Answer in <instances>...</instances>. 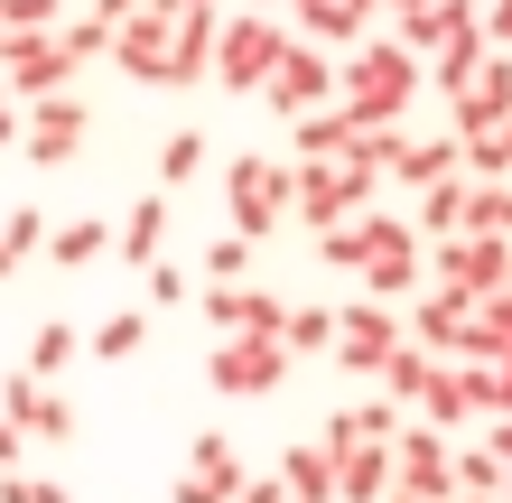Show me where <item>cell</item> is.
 Listing matches in <instances>:
<instances>
[{"label": "cell", "instance_id": "26", "mask_svg": "<svg viewBox=\"0 0 512 503\" xmlns=\"http://www.w3.org/2000/svg\"><path fill=\"white\" fill-rule=\"evenodd\" d=\"M391 494V448H345L336 457V503H382Z\"/></svg>", "mask_w": 512, "mask_h": 503}, {"label": "cell", "instance_id": "12", "mask_svg": "<svg viewBox=\"0 0 512 503\" xmlns=\"http://www.w3.org/2000/svg\"><path fill=\"white\" fill-rule=\"evenodd\" d=\"M261 103L280 112V122L326 112V103H336V56H326L317 38H289V56H280V66H270V84H261Z\"/></svg>", "mask_w": 512, "mask_h": 503}, {"label": "cell", "instance_id": "5", "mask_svg": "<svg viewBox=\"0 0 512 503\" xmlns=\"http://www.w3.org/2000/svg\"><path fill=\"white\" fill-rule=\"evenodd\" d=\"M373 205H382V177L364 159H308L298 168V224L308 233H336L354 215H373Z\"/></svg>", "mask_w": 512, "mask_h": 503}, {"label": "cell", "instance_id": "48", "mask_svg": "<svg viewBox=\"0 0 512 503\" xmlns=\"http://www.w3.org/2000/svg\"><path fill=\"white\" fill-rule=\"evenodd\" d=\"M475 438H485V448H494V457L512 466V420H485V429H475Z\"/></svg>", "mask_w": 512, "mask_h": 503}, {"label": "cell", "instance_id": "25", "mask_svg": "<svg viewBox=\"0 0 512 503\" xmlns=\"http://www.w3.org/2000/svg\"><path fill=\"white\" fill-rule=\"evenodd\" d=\"M112 243H122V224H103V215H66V224L47 233V261H56V271H84V261H103Z\"/></svg>", "mask_w": 512, "mask_h": 503}, {"label": "cell", "instance_id": "17", "mask_svg": "<svg viewBox=\"0 0 512 503\" xmlns=\"http://www.w3.org/2000/svg\"><path fill=\"white\" fill-rule=\"evenodd\" d=\"M168 47H177V19H159V10L112 28V66H122L131 84H168Z\"/></svg>", "mask_w": 512, "mask_h": 503}, {"label": "cell", "instance_id": "24", "mask_svg": "<svg viewBox=\"0 0 512 503\" xmlns=\"http://www.w3.org/2000/svg\"><path fill=\"white\" fill-rule=\"evenodd\" d=\"M373 19H382V0H326V10L298 28V38H317L326 56H345V47H364V38H373Z\"/></svg>", "mask_w": 512, "mask_h": 503}, {"label": "cell", "instance_id": "13", "mask_svg": "<svg viewBox=\"0 0 512 503\" xmlns=\"http://www.w3.org/2000/svg\"><path fill=\"white\" fill-rule=\"evenodd\" d=\"M84 140H94V103H84V94H47V103H28L19 159H28V168H75Z\"/></svg>", "mask_w": 512, "mask_h": 503}, {"label": "cell", "instance_id": "45", "mask_svg": "<svg viewBox=\"0 0 512 503\" xmlns=\"http://www.w3.org/2000/svg\"><path fill=\"white\" fill-rule=\"evenodd\" d=\"M382 10H391V38H401V28H419V19L438 10V0H382Z\"/></svg>", "mask_w": 512, "mask_h": 503}, {"label": "cell", "instance_id": "34", "mask_svg": "<svg viewBox=\"0 0 512 503\" xmlns=\"http://www.w3.org/2000/svg\"><path fill=\"white\" fill-rule=\"evenodd\" d=\"M457 150H466V177H475V187H494V177H512V122H503V131L457 140Z\"/></svg>", "mask_w": 512, "mask_h": 503}, {"label": "cell", "instance_id": "21", "mask_svg": "<svg viewBox=\"0 0 512 503\" xmlns=\"http://www.w3.org/2000/svg\"><path fill=\"white\" fill-rule=\"evenodd\" d=\"M168 215H177V205H168V187H149V196L131 205V215H122V243H112V252H122L131 271H149V261H168Z\"/></svg>", "mask_w": 512, "mask_h": 503}, {"label": "cell", "instance_id": "55", "mask_svg": "<svg viewBox=\"0 0 512 503\" xmlns=\"http://www.w3.org/2000/svg\"><path fill=\"white\" fill-rule=\"evenodd\" d=\"M503 503H512V485H503Z\"/></svg>", "mask_w": 512, "mask_h": 503}, {"label": "cell", "instance_id": "46", "mask_svg": "<svg viewBox=\"0 0 512 503\" xmlns=\"http://www.w3.org/2000/svg\"><path fill=\"white\" fill-rule=\"evenodd\" d=\"M140 10H149V0H94V19H103V28H131Z\"/></svg>", "mask_w": 512, "mask_h": 503}, {"label": "cell", "instance_id": "53", "mask_svg": "<svg viewBox=\"0 0 512 503\" xmlns=\"http://www.w3.org/2000/svg\"><path fill=\"white\" fill-rule=\"evenodd\" d=\"M0 280H19V261H10V243H0Z\"/></svg>", "mask_w": 512, "mask_h": 503}, {"label": "cell", "instance_id": "51", "mask_svg": "<svg viewBox=\"0 0 512 503\" xmlns=\"http://www.w3.org/2000/svg\"><path fill=\"white\" fill-rule=\"evenodd\" d=\"M317 10H326V0H289V28H308Z\"/></svg>", "mask_w": 512, "mask_h": 503}, {"label": "cell", "instance_id": "10", "mask_svg": "<svg viewBox=\"0 0 512 503\" xmlns=\"http://www.w3.org/2000/svg\"><path fill=\"white\" fill-rule=\"evenodd\" d=\"M391 494H419V503H457V438L410 420L391 438Z\"/></svg>", "mask_w": 512, "mask_h": 503}, {"label": "cell", "instance_id": "8", "mask_svg": "<svg viewBox=\"0 0 512 503\" xmlns=\"http://www.w3.org/2000/svg\"><path fill=\"white\" fill-rule=\"evenodd\" d=\"M429 289H447V299H494V289H512V243H494V233H457V243H429Z\"/></svg>", "mask_w": 512, "mask_h": 503}, {"label": "cell", "instance_id": "29", "mask_svg": "<svg viewBox=\"0 0 512 503\" xmlns=\"http://www.w3.org/2000/svg\"><path fill=\"white\" fill-rule=\"evenodd\" d=\"M94 364H131V354L149 345V308H112V317H94Z\"/></svg>", "mask_w": 512, "mask_h": 503}, {"label": "cell", "instance_id": "20", "mask_svg": "<svg viewBox=\"0 0 512 503\" xmlns=\"http://www.w3.org/2000/svg\"><path fill=\"white\" fill-rule=\"evenodd\" d=\"M438 177H466L457 131H429V140H410V150H401V168H391V187H401V196H429Z\"/></svg>", "mask_w": 512, "mask_h": 503}, {"label": "cell", "instance_id": "57", "mask_svg": "<svg viewBox=\"0 0 512 503\" xmlns=\"http://www.w3.org/2000/svg\"><path fill=\"white\" fill-rule=\"evenodd\" d=\"M289 503H298V494H289Z\"/></svg>", "mask_w": 512, "mask_h": 503}, {"label": "cell", "instance_id": "52", "mask_svg": "<svg viewBox=\"0 0 512 503\" xmlns=\"http://www.w3.org/2000/svg\"><path fill=\"white\" fill-rule=\"evenodd\" d=\"M243 10H261V19H280V10H289V0H243Z\"/></svg>", "mask_w": 512, "mask_h": 503}, {"label": "cell", "instance_id": "33", "mask_svg": "<svg viewBox=\"0 0 512 503\" xmlns=\"http://www.w3.org/2000/svg\"><path fill=\"white\" fill-rule=\"evenodd\" d=\"M187 177H205V131H168V140H159V187L177 196Z\"/></svg>", "mask_w": 512, "mask_h": 503}, {"label": "cell", "instance_id": "23", "mask_svg": "<svg viewBox=\"0 0 512 503\" xmlns=\"http://www.w3.org/2000/svg\"><path fill=\"white\" fill-rule=\"evenodd\" d=\"M298 503H336V457H326V438H298V448H280V466H270Z\"/></svg>", "mask_w": 512, "mask_h": 503}, {"label": "cell", "instance_id": "30", "mask_svg": "<svg viewBox=\"0 0 512 503\" xmlns=\"http://www.w3.org/2000/svg\"><path fill=\"white\" fill-rule=\"evenodd\" d=\"M466 364H512V289L475 299V354Z\"/></svg>", "mask_w": 512, "mask_h": 503}, {"label": "cell", "instance_id": "47", "mask_svg": "<svg viewBox=\"0 0 512 503\" xmlns=\"http://www.w3.org/2000/svg\"><path fill=\"white\" fill-rule=\"evenodd\" d=\"M19 448H28V429H19V420H0V476L19 466Z\"/></svg>", "mask_w": 512, "mask_h": 503}, {"label": "cell", "instance_id": "6", "mask_svg": "<svg viewBox=\"0 0 512 503\" xmlns=\"http://www.w3.org/2000/svg\"><path fill=\"white\" fill-rule=\"evenodd\" d=\"M298 28L289 19H261V10H224V38H215V84L224 94H261L270 66L289 56Z\"/></svg>", "mask_w": 512, "mask_h": 503}, {"label": "cell", "instance_id": "2", "mask_svg": "<svg viewBox=\"0 0 512 503\" xmlns=\"http://www.w3.org/2000/svg\"><path fill=\"white\" fill-rule=\"evenodd\" d=\"M354 233H364V271H354V289H364V299L410 308L419 289H429V243L410 233V215L373 205V215H354Z\"/></svg>", "mask_w": 512, "mask_h": 503}, {"label": "cell", "instance_id": "18", "mask_svg": "<svg viewBox=\"0 0 512 503\" xmlns=\"http://www.w3.org/2000/svg\"><path fill=\"white\" fill-rule=\"evenodd\" d=\"M289 159L308 168V159H364V122H354L345 103H326L308 112V122H289Z\"/></svg>", "mask_w": 512, "mask_h": 503}, {"label": "cell", "instance_id": "14", "mask_svg": "<svg viewBox=\"0 0 512 503\" xmlns=\"http://www.w3.org/2000/svg\"><path fill=\"white\" fill-rule=\"evenodd\" d=\"M0 420H19L28 438H47V448H66V438L84 429V420H75V401L56 392V382H38V373H19V364L0 373Z\"/></svg>", "mask_w": 512, "mask_h": 503}, {"label": "cell", "instance_id": "15", "mask_svg": "<svg viewBox=\"0 0 512 503\" xmlns=\"http://www.w3.org/2000/svg\"><path fill=\"white\" fill-rule=\"evenodd\" d=\"M410 345H429L438 364H466V354H475V308L447 299V289H419V299H410Z\"/></svg>", "mask_w": 512, "mask_h": 503}, {"label": "cell", "instance_id": "44", "mask_svg": "<svg viewBox=\"0 0 512 503\" xmlns=\"http://www.w3.org/2000/svg\"><path fill=\"white\" fill-rule=\"evenodd\" d=\"M19 140H28V103L0 84V150H19Z\"/></svg>", "mask_w": 512, "mask_h": 503}, {"label": "cell", "instance_id": "42", "mask_svg": "<svg viewBox=\"0 0 512 503\" xmlns=\"http://www.w3.org/2000/svg\"><path fill=\"white\" fill-rule=\"evenodd\" d=\"M485 56H494V47H485ZM485 56H429V84H438L447 103H457L466 84H475V66H485Z\"/></svg>", "mask_w": 512, "mask_h": 503}, {"label": "cell", "instance_id": "22", "mask_svg": "<svg viewBox=\"0 0 512 503\" xmlns=\"http://www.w3.org/2000/svg\"><path fill=\"white\" fill-rule=\"evenodd\" d=\"M466 196H475V177H438L429 196H410V233L419 243H457L466 233Z\"/></svg>", "mask_w": 512, "mask_h": 503}, {"label": "cell", "instance_id": "41", "mask_svg": "<svg viewBox=\"0 0 512 503\" xmlns=\"http://www.w3.org/2000/svg\"><path fill=\"white\" fill-rule=\"evenodd\" d=\"M0 28H66V0H0Z\"/></svg>", "mask_w": 512, "mask_h": 503}, {"label": "cell", "instance_id": "54", "mask_svg": "<svg viewBox=\"0 0 512 503\" xmlns=\"http://www.w3.org/2000/svg\"><path fill=\"white\" fill-rule=\"evenodd\" d=\"M457 503H503V494H457Z\"/></svg>", "mask_w": 512, "mask_h": 503}, {"label": "cell", "instance_id": "31", "mask_svg": "<svg viewBox=\"0 0 512 503\" xmlns=\"http://www.w3.org/2000/svg\"><path fill=\"white\" fill-rule=\"evenodd\" d=\"M280 345H289V354H336V308H326V299H308V308H289V327H280Z\"/></svg>", "mask_w": 512, "mask_h": 503}, {"label": "cell", "instance_id": "16", "mask_svg": "<svg viewBox=\"0 0 512 503\" xmlns=\"http://www.w3.org/2000/svg\"><path fill=\"white\" fill-rule=\"evenodd\" d=\"M503 122H512V56H485V66H475V84L447 103V131L475 140V131H503Z\"/></svg>", "mask_w": 512, "mask_h": 503}, {"label": "cell", "instance_id": "50", "mask_svg": "<svg viewBox=\"0 0 512 503\" xmlns=\"http://www.w3.org/2000/svg\"><path fill=\"white\" fill-rule=\"evenodd\" d=\"M243 503H289V485H280V476H252V485H243Z\"/></svg>", "mask_w": 512, "mask_h": 503}, {"label": "cell", "instance_id": "7", "mask_svg": "<svg viewBox=\"0 0 512 503\" xmlns=\"http://www.w3.org/2000/svg\"><path fill=\"white\" fill-rule=\"evenodd\" d=\"M243 485H252V466L233 448V429H196L168 476V503H243Z\"/></svg>", "mask_w": 512, "mask_h": 503}, {"label": "cell", "instance_id": "3", "mask_svg": "<svg viewBox=\"0 0 512 503\" xmlns=\"http://www.w3.org/2000/svg\"><path fill=\"white\" fill-rule=\"evenodd\" d=\"M224 233H243V243H270L280 215H298V159H233L224 168Z\"/></svg>", "mask_w": 512, "mask_h": 503}, {"label": "cell", "instance_id": "28", "mask_svg": "<svg viewBox=\"0 0 512 503\" xmlns=\"http://www.w3.org/2000/svg\"><path fill=\"white\" fill-rule=\"evenodd\" d=\"M75 354H84V327H66V317H47V327L28 336V354H19V373H38V382H56V373L75 364Z\"/></svg>", "mask_w": 512, "mask_h": 503}, {"label": "cell", "instance_id": "4", "mask_svg": "<svg viewBox=\"0 0 512 503\" xmlns=\"http://www.w3.org/2000/svg\"><path fill=\"white\" fill-rule=\"evenodd\" d=\"M401 345H410V308L364 299V289H354V299L336 308V354H326V364L354 373V382H382V364H391Z\"/></svg>", "mask_w": 512, "mask_h": 503}, {"label": "cell", "instance_id": "38", "mask_svg": "<svg viewBox=\"0 0 512 503\" xmlns=\"http://www.w3.org/2000/svg\"><path fill=\"white\" fill-rule=\"evenodd\" d=\"M56 38H66V56H75V75H84V66H94V56H112V28H103L94 10H75L66 28H56Z\"/></svg>", "mask_w": 512, "mask_h": 503}, {"label": "cell", "instance_id": "19", "mask_svg": "<svg viewBox=\"0 0 512 503\" xmlns=\"http://www.w3.org/2000/svg\"><path fill=\"white\" fill-rule=\"evenodd\" d=\"M215 38H224V10L177 19V47H168V94H187V84H215Z\"/></svg>", "mask_w": 512, "mask_h": 503}, {"label": "cell", "instance_id": "37", "mask_svg": "<svg viewBox=\"0 0 512 503\" xmlns=\"http://www.w3.org/2000/svg\"><path fill=\"white\" fill-rule=\"evenodd\" d=\"M47 215H38V205H10V215H0V243H10V261H28V252H47Z\"/></svg>", "mask_w": 512, "mask_h": 503}, {"label": "cell", "instance_id": "9", "mask_svg": "<svg viewBox=\"0 0 512 503\" xmlns=\"http://www.w3.org/2000/svg\"><path fill=\"white\" fill-rule=\"evenodd\" d=\"M0 84H10L19 103H47V94H75V56L56 28H10L0 38Z\"/></svg>", "mask_w": 512, "mask_h": 503}, {"label": "cell", "instance_id": "11", "mask_svg": "<svg viewBox=\"0 0 512 503\" xmlns=\"http://www.w3.org/2000/svg\"><path fill=\"white\" fill-rule=\"evenodd\" d=\"M289 364H298V354L280 336H224L215 354H205V382H215L224 401H261V392L289 382Z\"/></svg>", "mask_w": 512, "mask_h": 503}, {"label": "cell", "instance_id": "39", "mask_svg": "<svg viewBox=\"0 0 512 503\" xmlns=\"http://www.w3.org/2000/svg\"><path fill=\"white\" fill-rule=\"evenodd\" d=\"M252 252L261 243H243V233H215L205 243V280H252Z\"/></svg>", "mask_w": 512, "mask_h": 503}, {"label": "cell", "instance_id": "27", "mask_svg": "<svg viewBox=\"0 0 512 503\" xmlns=\"http://www.w3.org/2000/svg\"><path fill=\"white\" fill-rule=\"evenodd\" d=\"M429 382H438V354H429V345H401V354L382 364V401L419 410V401H429Z\"/></svg>", "mask_w": 512, "mask_h": 503}, {"label": "cell", "instance_id": "32", "mask_svg": "<svg viewBox=\"0 0 512 503\" xmlns=\"http://www.w3.org/2000/svg\"><path fill=\"white\" fill-rule=\"evenodd\" d=\"M512 485V466L485 448V438H457V494H503Z\"/></svg>", "mask_w": 512, "mask_h": 503}, {"label": "cell", "instance_id": "35", "mask_svg": "<svg viewBox=\"0 0 512 503\" xmlns=\"http://www.w3.org/2000/svg\"><path fill=\"white\" fill-rule=\"evenodd\" d=\"M466 233H494V243H512V177H494V187L466 196Z\"/></svg>", "mask_w": 512, "mask_h": 503}, {"label": "cell", "instance_id": "1", "mask_svg": "<svg viewBox=\"0 0 512 503\" xmlns=\"http://www.w3.org/2000/svg\"><path fill=\"white\" fill-rule=\"evenodd\" d=\"M419 84H429V66H419L401 38H364V47H345V56H336V103H345L364 131L401 122V112L419 103Z\"/></svg>", "mask_w": 512, "mask_h": 503}, {"label": "cell", "instance_id": "36", "mask_svg": "<svg viewBox=\"0 0 512 503\" xmlns=\"http://www.w3.org/2000/svg\"><path fill=\"white\" fill-rule=\"evenodd\" d=\"M187 299H196V280L177 271V261H149V271H140V308L168 317V308H187Z\"/></svg>", "mask_w": 512, "mask_h": 503}, {"label": "cell", "instance_id": "43", "mask_svg": "<svg viewBox=\"0 0 512 503\" xmlns=\"http://www.w3.org/2000/svg\"><path fill=\"white\" fill-rule=\"evenodd\" d=\"M0 503H75L66 485H47V476H19V466H10V476H0Z\"/></svg>", "mask_w": 512, "mask_h": 503}, {"label": "cell", "instance_id": "56", "mask_svg": "<svg viewBox=\"0 0 512 503\" xmlns=\"http://www.w3.org/2000/svg\"><path fill=\"white\" fill-rule=\"evenodd\" d=\"M0 38H10V28H0Z\"/></svg>", "mask_w": 512, "mask_h": 503}, {"label": "cell", "instance_id": "49", "mask_svg": "<svg viewBox=\"0 0 512 503\" xmlns=\"http://www.w3.org/2000/svg\"><path fill=\"white\" fill-rule=\"evenodd\" d=\"M159 19H196V10H224V0H149Z\"/></svg>", "mask_w": 512, "mask_h": 503}, {"label": "cell", "instance_id": "40", "mask_svg": "<svg viewBox=\"0 0 512 503\" xmlns=\"http://www.w3.org/2000/svg\"><path fill=\"white\" fill-rule=\"evenodd\" d=\"M317 261H326V271H364V233H354V224L317 233Z\"/></svg>", "mask_w": 512, "mask_h": 503}]
</instances>
